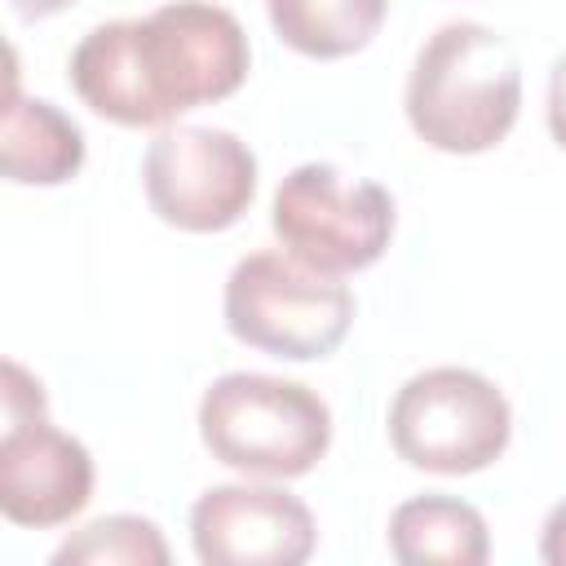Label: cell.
I'll return each mask as SVG.
<instances>
[{"instance_id":"6da1fadb","label":"cell","mask_w":566,"mask_h":566,"mask_svg":"<svg viewBox=\"0 0 566 566\" xmlns=\"http://www.w3.org/2000/svg\"><path fill=\"white\" fill-rule=\"evenodd\" d=\"M248 66V31L230 9L172 0L146 18L93 27L71 53V88L111 124L159 128L181 111L239 93Z\"/></svg>"},{"instance_id":"7a4b0ae2","label":"cell","mask_w":566,"mask_h":566,"mask_svg":"<svg viewBox=\"0 0 566 566\" xmlns=\"http://www.w3.org/2000/svg\"><path fill=\"white\" fill-rule=\"evenodd\" d=\"M522 111V62L482 22L438 27L407 75L416 137L447 155H482L509 137Z\"/></svg>"},{"instance_id":"3957f363","label":"cell","mask_w":566,"mask_h":566,"mask_svg":"<svg viewBox=\"0 0 566 566\" xmlns=\"http://www.w3.org/2000/svg\"><path fill=\"white\" fill-rule=\"evenodd\" d=\"M199 438L212 460L248 478H301L332 447V411L301 380L230 371L203 389Z\"/></svg>"},{"instance_id":"277c9868","label":"cell","mask_w":566,"mask_h":566,"mask_svg":"<svg viewBox=\"0 0 566 566\" xmlns=\"http://www.w3.org/2000/svg\"><path fill=\"white\" fill-rule=\"evenodd\" d=\"M354 323V292L292 252H252L226 279V327L234 340L310 363L340 349Z\"/></svg>"},{"instance_id":"5b68a950","label":"cell","mask_w":566,"mask_h":566,"mask_svg":"<svg viewBox=\"0 0 566 566\" xmlns=\"http://www.w3.org/2000/svg\"><path fill=\"white\" fill-rule=\"evenodd\" d=\"M509 438V398L469 367L416 371L389 402V442L411 469L424 473H478L504 455Z\"/></svg>"},{"instance_id":"8992f818","label":"cell","mask_w":566,"mask_h":566,"mask_svg":"<svg viewBox=\"0 0 566 566\" xmlns=\"http://www.w3.org/2000/svg\"><path fill=\"white\" fill-rule=\"evenodd\" d=\"M93 500V455L80 438L44 420V385L4 363V433H0V513L13 526H62Z\"/></svg>"},{"instance_id":"52a82bcc","label":"cell","mask_w":566,"mask_h":566,"mask_svg":"<svg viewBox=\"0 0 566 566\" xmlns=\"http://www.w3.org/2000/svg\"><path fill=\"white\" fill-rule=\"evenodd\" d=\"M270 221L296 261L323 274H354L385 256L394 239V195L332 164H301L279 181Z\"/></svg>"},{"instance_id":"ba28073f","label":"cell","mask_w":566,"mask_h":566,"mask_svg":"<svg viewBox=\"0 0 566 566\" xmlns=\"http://www.w3.org/2000/svg\"><path fill=\"white\" fill-rule=\"evenodd\" d=\"M146 203L186 234L230 230L256 195V155L230 128H164L142 159Z\"/></svg>"},{"instance_id":"9c48e42d","label":"cell","mask_w":566,"mask_h":566,"mask_svg":"<svg viewBox=\"0 0 566 566\" xmlns=\"http://www.w3.org/2000/svg\"><path fill=\"white\" fill-rule=\"evenodd\" d=\"M190 544L208 566H301L318 544V526L283 486L226 482L195 500Z\"/></svg>"},{"instance_id":"30bf717a","label":"cell","mask_w":566,"mask_h":566,"mask_svg":"<svg viewBox=\"0 0 566 566\" xmlns=\"http://www.w3.org/2000/svg\"><path fill=\"white\" fill-rule=\"evenodd\" d=\"M84 164V133L44 97H22L9 84L0 119V168L13 186H62Z\"/></svg>"},{"instance_id":"8fae6325","label":"cell","mask_w":566,"mask_h":566,"mask_svg":"<svg viewBox=\"0 0 566 566\" xmlns=\"http://www.w3.org/2000/svg\"><path fill=\"white\" fill-rule=\"evenodd\" d=\"M389 553L402 566H482L491 557L486 522L473 504L429 491L416 500H402L389 517Z\"/></svg>"},{"instance_id":"7c38bea8","label":"cell","mask_w":566,"mask_h":566,"mask_svg":"<svg viewBox=\"0 0 566 566\" xmlns=\"http://www.w3.org/2000/svg\"><path fill=\"white\" fill-rule=\"evenodd\" d=\"M274 35L305 57H349L371 44L389 0H265Z\"/></svg>"},{"instance_id":"4fadbf2b","label":"cell","mask_w":566,"mask_h":566,"mask_svg":"<svg viewBox=\"0 0 566 566\" xmlns=\"http://www.w3.org/2000/svg\"><path fill=\"white\" fill-rule=\"evenodd\" d=\"M53 566H168V544L150 517L111 513L75 531L53 553Z\"/></svg>"},{"instance_id":"5bb4252c","label":"cell","mask_w":566,"mask_h":566,"mask_svg":"<svg viewBox=\"0 0 566 566\" xmlns=\"http://www.w3.org/2000/svg\"><path fill=\"white\" fill-rule=\"evenodd\" d=\"M548 133L566 150V53L553 62V75H548Z\"/></svg>"},{"instance_id":"9a60e30c","label":"cell","mask_w":566,"mask_h":566,"mask_svg":"<svg viewBox=\"0 0 566 566\" xmlns=\"http://www.w3.org/2000/svg\"><path fill=\"white\" fill-rule=\"evenodd\" d=\"M539 557L548 566H566V500L544 517V531H539Z\"/></svg>"},{"instance_id":"2e32d148","label":"cell","mask_w":566,"mask_h":566,"mask_svg":"<svg viewBox=\"0 0 566 566\" xmlns=\"http://www.w3.org/2000/svg\"><path fill=\"white\" fill-rule=\"evenodd\" d=\"M9 4H13V13H18L22 22H40V18H53V13L71 9L75 0H9Z\"/></svg>"}]
</instances>
